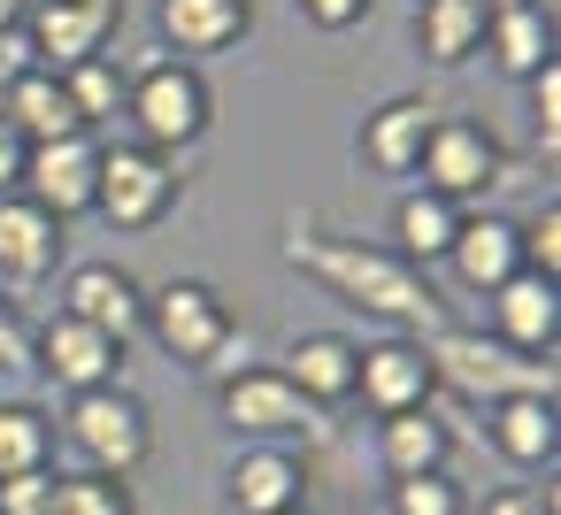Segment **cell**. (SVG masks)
I'll list each match as a JSON object with an SVG mask.
<instances>
[{
  "instance_id": "obj_1",
  "label": "cell",
  "mask_w": 561,
  "mask_h": 515,
  "mask_svg": "<svg viewBox=\"0 0 561 515\" xmlns=\"http://www.w3.org/2000/svg\"><path fill=\"white\" fill-rule=\"evenodd\" d=\"M285 262L308 270L331 300L392 323V331H438V293L415 262H400L392 247H369V239H323V231H293L285 239Z\"/></svg>"
},
{
  "instance_id": "obj_2",
  "label": "cell",
  "mask_w": 561,
  "mask_h": 515,
  "mask_svg": "<svg viewBox=\"0 0 561 515\" xmlns=\"http://www.w3.org/2000/svg\"><path fill=\"white\" fill-rule=\"evenodd\" d=\"M423 354L438 369V392H469V400H507V392H546L553 400V354H515L507 339L492 331H469V323H438L423 331Z\"/></svg>"
},
{
  "instance_id": "obj_3",
  "label": "cell",
  "mask_w": 561,
  "mask_h": 515,
  "mask_svg": "<svg viewBox=\"0 0 561 515\" xmlns=\"http://www.w3.org/2000/svg\"><path fill=\"white\" fill-rule=\"evenodd\" d=\"M124 116H131L139 147H154V154H178V147L208 139V116H216V101H208V78H201L193 62H178V55H162V47H154L147 62H131Z\"/></svg>"
},
{
  "instance_id": "obj_4",
  "label": "cell",
  "mask_w": 561,
  "mask_h": 515,
  "mask_svg": "<svg viewBox=\"0 0 561 515\" xmlns=\"http://www.w3.org/2000/svg\"><path fill=\"white\" fill-rule=\"evenodd\" d=\"M62 438H70V454L93 477H124L131 484L147 469V454H154V415H147V400L131 385H101V392H78L70 400Z\"/></svg>"
},
{
  "instance_id": "obj_5",
  "label": "cell",
  "mask_w": 561,
  "mask_h": 515,
  "mask_svg": "<svg viewBox=\"0 0 561 515\" xmlns=\"http://www.w3.org/2000/svg\"><path fill=\"white\" fill-rule=\"evenodd\" d=\"M178 208V162L154 147H101V178H93V216L116 231H154Z\"/></svg>"
},
{
  "instance_id": "obj_6",
  "label": "cell",
  "mask_w": 561,
  "mask_h": 515,
  "mask_svg": "<svg viewBox=\"0 0 561 515\" xmlns=\"http://www.w3.org/2000/svg\"><path fill=\"white\" fill-rule=\"evenodd\" d=\"M216 408H224V423L247 438V446H316L323 438V415L277 377V362L270 369H239L231 385H216Z\"/></svg>"
},
{
  "instance_id": "obj_7",
  "label": "cell",
  "mask_w": 561,
  "mask_h": 515,
  "mask_svg": "<svg viewBox=\"0 0 561 515\" xmlns=\"http://www.w3.org/2000/svg\"><path fill=\"white\" fill-rule=\"evenodd\" d=\"M415 178H423V193L469 208V201H484L492 185H507V154H500V139H492L484 124H469V116H438L431 139H423Z\"/></svg>"
},
{
  "instance_id": "obj_8",
  "label": "cell",
  "mask_w": 561,
  "mask_h": 515,
  "mask_svg": "<svg viewBox=\"0 0 561 515\" xmlns=\"http://www.w3.org/2000/svg\"><path fill=\"white\" fill-rule=\"evenodd\" d=\"M139 331H154V346H162L170 362L201 369L239 323H231V308H224L216 285H201V277H170L162 293H147V323H139Z\"/></svg>"
},
{
  "instance_id": "obj_9",
  "label": "cell",
  "mask_w": 561,
  "mask_h": 515,
  "mask_svg": "<svg viewBox=\"0 0 561 515\" xmlns=\"http://www.w3.org/2000/svg\"><path fill=\"white\" fill-rule=\"evenodd\" d=\"M116 32H124V0H32L24 9V39H32L39 70H55V78L108 55Z\"/></svg>"
},
{
  "instance_id": "obj_10",
  "label": "cell",
  "mask_w": 561,
  "mask_h": 515,
  "mask_svg": "<svg viewBox=\"0 0 561 515\" xmlns=\"http://www.w3.org/2000/svg\"><path fill=\"white\" fill-rule=\"evenodd\" d=\"M32 369L78 400V392L124 385V339H108V331H93V323H78V316H47V323L32 331Z\"/></svg>"
},
{
  "instance_id": "obj_11",
  "label": "cell",
  "mask_w": 561,
  "mask_h": 515,
  "mask_svg": "<svg viewBox=\"0 0 561 515\" xmlns=\"http://www.w3.org/2000/svg\"><path fill=\"white\" fill-rule=\"evenodd\" d=\"M354 400H369V415H408V408H431V400H438V369H431L423 339L392 331V339L362 346V369H354Z\"/></svg>"
},
{
  "instance_id": "obj_12",
  "label": "cell",
  "mask_w": 561,
  "mask_h": 515,
  "mask_svg": "<svg viewBox=\"0 0 561 515\" xmlns=\"http://www.w3.org/2000/svg\"><path fill=\"white\" fill-rule=\"evenodd\" d=\"M55 316H78V323H93V331H108V339L131 346V331L147 323V285H139L124 262H70Z\"/></svg>"
},
{
  "instance_id": "obj_13",
  "label": "cell",
  "mask_w": 561,
  "mask_h": 515,
  "mask_svg": "<svg viewBox=\"0 0 561 515\" xmlns=\"http://www.w3.org/2000/svg\"><path fill=\"white\" fill-rule=\"evenodd\" d=\"M93 178H101V139H55V147H32L24 154V201L47 208L55 224L70 216H93Z\"/></svg>"
},
{
  "instance_id": "obj_14",
  "label": "cell",
  "mask_w": 561,
  "mask_h": 515,
  "mask_svg": "<svg viewBox=\"0 0 561 515\" xmlns=\"http://www.w3.org/2000/svg\"><path fill=\"white\" fill-rule=\"evenodd\" d=\"M354 369H362V346H354L346 331H300V339H285V354H277V377H285L316 415L354 400Z\"/></svg>"
},
{
  "instance_id": "obj_15",
  "label": "cell",
  "mask_w": 561,
  "mask_h": 515,
  "mask_svg": "<svg viewBox=\"0 0 561 515\" xmlns=\"http://www.w3.org/2000/svg\"><path fill=\"white\" fill-rule=\"evenodd\" d=\"M224 507L231 515H285L308 507V461L293 446H239V461L224 469Z\"/></svg>"
},
{
  "instance_id": "obj_16",
  "label": "cell",
  "mask_w": 561,
  "mask_h": 515,
  "mask_svg": "<svg viewBox=\"0 0 561 515\" xmlns=\"http://www.w3.org/2000/svg\"><path fill=\"white\" fill-rule=\"evenodd\" d=\"M62 254H70V224H55L24 193H0V285H47Z\"/></svg>"
},
{
  "instance_id": "obj_17",
  "label": "cell",
  "mask_w": 561,
  "mask_h": 515,
  "mask_svg": "<svg viewBox=\"0 0 561 515\" xmlns=\"http://www.w3.org/2000/svg\"><path fill=\"white\" fill-rule=\"evenodd\" d=\"M154 24H162V55L201 70V55H224L254 32V0H162Z\"/></svg>"
},
{
  "instance_id": "obj_18",
  "label": "cell",
  "mask_w": 561,
  "mask_h": 515,
  "mask_svg": "<svg viewBox=\"0 0 561 515\" xmlns=\"http://www.w3.org/2000/svg\"><path fill=\"white\" fill-rule=\"evenodd\" d=\"M446 270L461 293L492 300L515 270H523V239H515V216H461L454 247H446Z\"/></svg>"
},
{
  "instance_id": "obj_19",
  "label": "cell",
  "mask_w": 561,
  "mask_h": 515,
  "mask_svg": "<svg viewBox=\"0 0 561 515\" xmlns=\"http://www.w3.org/2000/svg\"><path fill=\"white\" fill-rule=\"evenodd\" d=\"M484 438H492V454L515 461V469H553V454H561V415H553L546 392H507V400L484 408Z\"/></svg>"
},
{
  "instance_id": "obj_20",
  "label": "cell",
  "mask_w": 561,
  "mask_h": 515,
  "mask_svg": "<svg viewBox=\"0 0 561 515\" xmlns=\"http://www.w3.org/2000/svg\"><path fill=\"white\" fill-rule=\"evenodd\" d=\"M431 124H438V108L415 101V93H400V101H385V108L362 116V139H354V147H362V162H369L377 178H415Z\"/></svg>"
},
{
  "instance_id": "obj_21",
  "label": "cell",
  "mask_w": 561,
  "mask_h": 515,
  "mask_svg": "<svg viewBox=\"0 0 561 515\" xmlns=\"http://www.w3.org/2000/svg\"><path fill=\"white\" fill-rule=\"evenodd\" d=\"M492 339H507L515 354H553V339H561V285L515 270L492 293Z\"/></svg>"
},
{
  "instance_id": "obj_22",
  "label": "cell",
  "mask_w": 561,
  "mask_h": 515,
  "mask_svg": "<svg viewBox=\"0 0 561 515\" xmlns=\"http://www.w3.org/2000/svg\"><path fill=\"white\" fill-rule=\"evenodd\" d=\"M484 55L500 78H530L553 62V9L546 0H492V24H484Z\"/></svg>"
},
{
  "instance_id": "obj_23",
  "label": "cell",
  "mask_w": 561,
  "mask_h": 515,
  "mask_svg": "<svg viewBox=\"0 0 561 515\" xmlns=\"http://www.w3.org/2000/svg\"><path fill=\"white\" fill-rule=\"evenodd\" d=\"M377 461H385V477H431L454 461V423L438 408L377 415Z\"/></svg>"
},
{
  "instance_id": "obj_24",
  "label": "cell",
  "mask_w": 561,
  "mask_h": 515,
  "mask_svg": "<svg viewBox=\"0 0 561 515\" xmlns=\"http://www.w3.org/2000/svg\"><path fill=\"white\" fill-rule=\"evenodd\" d=\"M484 24L492 0H415V47L431 70H461L469 55H484Z\"/></svg>"
},
{
  "instance_id": "obj_25",
  "label": "cell",
  "mask_w": 561,
  "mask_h": 515,
  "mask_svg": "<svg viewBox=\"0 0 561 515\" xmlns=\"http://www.w3.org/2000/svg\"><path fill=\"white\" fill-rule=\"evenodd\" d=\"M0 116L16 124V139L24 147H55V139H93L85 124H78V108H70V93H62V78L55 70H32L9 101H0Z\"/></svg>"
},
{
  "instance_id": "obj_26",
  "label": "cell",
  "mask_w": 561,
  "mask_h": 515,
  "mask_svg": "<svg viewBox=\"0 0 561 515\" xmlns=\"http://www.w3.org/2000/svg\"><path fill=\"white\" fill-rule=\"evenodd\" d=\"M461 216L469 208H454V201H438V193H400L392 201V254L400 262H415V270H431V262H446V247H454V231H461Z\"/></svg>"
},
{
  "instance_id": "obj_27",
  "label": "cell",
  "mask_w": 561,
  "mask_h": 515,
  "mask_svg": "<svg viewBox=\"0 0 561 515\" xmlns=\"http://www.w3.org/2000/svg\"><path fill=\"white\" fill-rule=\"evenodd\" d=\"M55 469V415L32 400H0V477Z\"/></svg>"
},
{
  "instance_id": "obj_28",
  "label": "cell",
  "mask_w": 561,
  "mask_h": 515,
  "mask_svg": "<svg viewBox=\"0 0 561 515\" xmlns=\"http://www.w3.org/2000/svg\"><path fill=\"white\" fill-rule=\"evenodd\" d=\"M62 93H70V108H78V124H85V131H101V124H116V116H124V93H131V70H124L116 55H93V62H78V70H62Z\"/></svg>"
},
{
  "instance_id": "obj_29",
  "label": "cell",
  "mask_w": 561,
  "mask_h": 515,
  "mask_svg": "<svg viewBox=\"0 0 561 515\" xmlns=\"http://www.w3.org/2000/svg\"><path fill=\"white\" fill-rule=\"evenodd\" d=\"M47 515H139L124 477H93V469H55V500Z\"/></svg>"
},
{
  "instance_id": "obj_30",
  "label": "cell",
  "mask_w": 561,
  "mask_h": 515,
  "mask_svg": "<svg viewBox=\"0 0 561 515\" xmlns=\"http://www.w3.org/2000/svg\"><path fill=\"white\" fill-rule=\"evenodd\" d=\"M385 515H469V492L454 484V469L392 477V484H385Z\"/></svg>"
},
{
  "instance_id": "obj_31",
  "label": "cell",
  "mask_w": 561,
  "mask_h": 515,
  "mask_svg": "<svg viewBox=\"0 0 561 515\" xmlns=\"http://www.w3.org/2000/svg\"><path fill=\"white\" fill-rule=\"evenodd\" d=\"M515 239H523V270L546 277V285H561V201H553V193L515 224Z\"/></svg>"
},
{
  "instance_id": "obj_32",
  "label": "cell",
  "mask_w": 561,
  "mask_h": 515,
  "mask_svg": "<svg viewBox=\"0 0 561 515\" xmlns=\"http://www.w3.org/2000/svg\"><path fill=\"white\" fill-rule=\"evenodd\" d=\"M523 93H530V139H538V154L553 162V147H561V55H553L546 70H530Z\"/></svg>"
},
{
  "instance_id": "obj_33",
  "label": "cell",
  "mask_w": 561,
  "mask_h": 515,
  "mask_svg": "<svg viewBox=\"0 0 561 515\" xmlns=\"http://www.w3.org/2000/svg\"><path fill=\"white\" fill-rule=\"evenodd\" d=\"M47 500H55V469L0 477V515H47Z\"/></svg>"
},
{
  "instance_id": "obj_34",
  "label": "cell",
  "mask_w": 561,
  "mask_h": 515,
  "mask_svg": "<svg viewBox=\"0 0 561 515\" xmlns=\"http://www.w3.org/2000/svg\"><path fill=\"white\" fill-rule=\"evenodd\" d=\"M477 515H553V484L546 492L538 484H500V492L477 500Z\"/></svg>"
},
{
  "instance_id": "obj_35",
  "label": "cell",
  "mask_w": 561,
  "mask_h": 515,
  "mask_svg": "<svg viewBox=\"0 0 561 515\" xmlns=\"http://www.w3.org/2000/svg\"><path fill=\"white\" fill-rule=\"evenodd\" d=\"M0 369H32V323L9 293H0Z\"/></svg>"
},
{
  "instance_id": "obj_36",
  "label": "cell",
  "mask_w": 561,
  "mask_h": 515,
  "mask_svg": "<svg viewBox=\"0 0 561 515\" xmlns=\"http://www.w3.org/2000/svg\"><path fill=\"white\" fill-rule=\"evenodd\" d=\"M39 70V55H32V39H24V24H9V32H0V101H9L24 78Z\"/></svg>"
},
{
  "instance_id": "obj_37",
  "label": "cell",
  "mask_w": 561,
  "mask_h": 515,
  "mask_svg": "<svg viewBox=\"0 0 561 515\" xmlns=\"http://www.w3.org/2000/svg\"><path fill=\"white\" fill-rule=\"evenodd\" d=\"M293 9H300L316 32H354V24L377 9V0H293Z\"/></svg>"
},
{
  "instance_id": "obj_38",
  "label": "cell",
  "mask_w": 561,
  "mask_h": 515,
  "mask_svg": "<svg viewBox=\"0 0 561 515\" xmlns=\"http://www.w3.org/2000/svg\"><path fill=\"white\" fill-rule=\"evenodd\" d=\"M239 369H254V362H247V331H231V339H224V346L201 362V377H208V385H231Z\"/></svg>"
},
{
  "instance_id": "obj_39",
  "label": "cell",
  "mask_w": 561,
  "mask_h": 515,
  "mask_svg": "<svg viewBox=\"0 0 561 515\" xmlns=\"http://www.w3.org/2000/svg\"><path fill=\"white\" fill-rule=\"evenodd\" d=\"M24 154H32V147L16 139L9 116H0V193H16V185H24Z\"/></svg>"
},
{
  "instance_id": "obj_40",
  "label": "cell",
  "mask_w": 561,
  "mask_h": 515,
  "mask_svg": "<svg viewBox=\"0 0 561 515\" xmlns=\"http://www.w3.org/2000/svg\"><path fill=\"white\" fill-rule=\"evenodd\" d=\"M24 9H32V0H0V32H9V24H24Z\"/></svg>"
},
{
  "instance_id": "obj_41",
  "label": "cell",
  "mask_w": 561,
  "mask_h": 515,
  "mask_svg": "<svg viewBox=\"0 0 561 515\" xmlns=\"http://www.w3.org/2000/svg\"><path fill=\"white\" fill-rule=\"evenodd\" d=\"M285 515H316V507H285Z\"/></svg>"
}]
</instances>
